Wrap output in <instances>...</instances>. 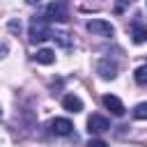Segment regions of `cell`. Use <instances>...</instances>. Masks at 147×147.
<instances>
[{"label":"cell","mask_w":147,"mask_h":147,"mask_svg":"<svg viewBox=\"0 0 147 147\" xmlns=\"http://www.w3.org/2000/svg\"><path fill=\"white\" fill-rule=\"evenodd\" d=\"M62 108L69 110V113H80V110H83V101H80L76 94H67V96L62 99Z\"/></svg>","instance_id":"obj_8"},{"label":"cell","mask_w":147,"mask_h":147,"mask_svg":"<svg viewBox=\"0 0 147 147\" xmlns=\"http://www.w3.org/2000/svg\"><path fill=\"white\" fill-rule=\"evenodd\" d=\"M46 18H48V21H55V23H67V21H69L67 2H64V0H53V2L46 7Z\"/></svg>","instance_id":"obj_2"},{"label":"cell","mask_w":147,"mask_h":147,"mask_svg":"<svg viewBox=\"0 0 147 147\" xmlns=\"http://www.w3.org/2000/svg\"><path fill=\"white\" fill-rule=\"evenodd\" d=\"M7 51H9V48H7V44H0V60L7 55Z\"/></svg>","instance_id":"obj_16"},{"label":"cell","mask_w":147,"mask_h":147,"mask_svg":"<svg viewBox=\"0 0 147 147\" xmlns=\"http://www.w3.org/2000/svg\"><path fill=\"white\" fill-rule=\"evenodd\" d=\"M87 147H108V142H103V140H99V138H92V140L87 142Z\"/></svg>","instance_id":"obj_14"},{"label":"cell","mask_w":147,"mask_h":147,"mask_svg":"<svg viewBox=\"0 0 147 147\" xmlns=\"http://www.w3.org/2000/svg\"><path fill=\"white\" fill-rule=\"evenodd\" d=\"M28 32H30V41H32V44H39V41H46V39L53 37V30H51L48 21H46V18H39V16L30 18Z\"/></svg>","instance_id":"obj_1"},{"label":"cell","mask_w":147,"mask_h":147,"mask_svg":"<svg viewBox=\"0 0 147 147\" xmlns=\"http://www.w3.org/2000/svg\"><path fill=\"white\" fill-rule=\"evenodd\" d=\"M96 74L103 78V80H113L117 76V64L110 60V57H103L99 64H96Z\"/></svg>","instance_id":"obj_4"},{"label":"cell","mask_w":147,"mask_h":147,"mask_svg":"<svg viewBox=\"0 0 147 147\" xmlns=\"http://www.w3.org/2000/svg\"><path fill=\"white\" fill-rule=\"evenodd\" d=\"M0 115H2V110H0Z\"/></svg>","instance_id":"obj_17"},{"label":"cell","mask_w":147,"mask_h":147,"mask_svg":"<svg viewBox=\"0 0 147 147\" xmlns=\"http://www.w3.org/2000/svg\"><path fill=\"white\" fill-rule=\"evenodd\" d=\"M9 30H11V32H21V23H16V21H9Z\"/></svg>","instance_id":"obj_15"},{"label":"cell","mask_w":147,"mask_h":147,"mask_svg":"<svg viewBox=\"0 0 147 147\" xmlns=\"http://www.w3.org/2000/svg\"><path fill=\"white\" fill-rule=\"evenodd\" d=\"M133 117L136 119H147V103H138L133 108Z\"/></svg>","instance_id":"obj_13"},{"label":"cell","mask_w":147,"mask_h":147,"mask_svg":"<svg viewBox=\"0 0 147 147\" xmlns=\"http://www.w3.org/2000/svg\"><path fill=\"white\" fill-rule=\"evenodd\" d=\"M133 78H136V83H138V85H145V83H147V64L138 67V69H136V74H133Z\"/></svg>","instance_id":"obj_12"},{"label":"cell","mask_w":147,"mask_h":147,"mask_svg":"<svg viewBox=\"0 0 147 147\" xmlns=\"http://www.w3.org/2000/svg\"><path fill=\"white\" fill-rule=\"evenodd\" d=\"M85 28H87V32H92L96 37H113L115 34V28L103 18H92V21H87Z\"/></svg>","instance_id":"obj_3"},{"label":"cell","mask_w":147,"mask_h":147,"mask_svg":"<svg viewBox=\"0 0 147 147\" xmlns=\"http://www.w3.org/2000/svg\"><path fill=\"white\" fill-rule=\"evenodd\" d=\"M34 60H37L39 64H53V62H55V53H53L51 48H41V51L34 53Z\"/></svg>","instance_id":"obj_10"},{"label":"cell","mask_w":147,"mask_h":147,"mask_svg":"<svg viewBox=\"0 0 147 147\" xmlns=\"http://www.w3.org/2000/svg\"><path fill=\"white\" fill-rule=\"evenodd\" d=\"M110 129V122L103 117V115H92L90 119H87V131L90 133H103V131H108Z\"/></svg>","instance_id":"obj_5"},{"label":"cell","mask_w":147,"mask_h":147,"mask_svg":"<svg viewBox=\"0 0 147 147\" xmlns=\"http://www.w3.org/2000/svg\"><path fill=\"white\" fill-rule=\"evenodd\" d=\"M51 131L55 136H69L74 131V124L67 117H55V119H51Z\"/></svg>","instance_id":"obj_6"},{"label":"cell","mask_w":147,"mask_h":147,"mask_svg":"<svg viewBox=\"0 0 147 147\" xmlns=\"http://www.w3.org/2000/svg\"><path fill=\"white\" fill-rule=\"evenodd\" d=\"M51 39H55V41H57L60 46H64V48H69V46H71V39H69V34H67V32H53V37H51Z\"/></svg>","instance_id":"obj_11"},{"label":"cell","mask_w":147,"mask_h":147,"mask_svg":"<svg viewBox=\"0 0 147 147\" xmlns=\"http://www.w3.org/2000/svg\"><path fill=\"white\" fill-rule=\"evenodd\" d=\"M103 106H106L115 117H122V115H124V110H126V108H124V103H122L115 94H103Z\"/></svg>","instance_id":"obj_7"},{"label":"cell","mask_w":147,"mask_h":147,"mask_svg":"<svg viewBox=\"0 0 147 147\" xmlns=\"http://www.w3.org/2000/svg\"><path fill=\"white\" fill-rule=\"evenodd\" d=\"M131 39H133L136 44H145V41H147V25L136 23V25L131 28Z\"/></svg>","instance_id":"obj_9"}]
</instances>
